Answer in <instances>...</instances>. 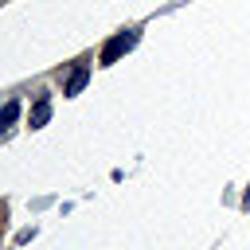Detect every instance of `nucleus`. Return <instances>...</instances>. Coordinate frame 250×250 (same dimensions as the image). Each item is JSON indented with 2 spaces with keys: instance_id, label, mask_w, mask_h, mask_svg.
<instances>
[{
  "instance_id": "f257e3e1",
  "label": "nucleus",
  "mask_w": 250,
  "mask_h": 250,
  "mask_svg": "<svg viewBox=\"0 0 250 250\" xmlns=\"http://www.w3.org/2000/svg\"><path fill=\"white\" fill-rule=\"evenodd\" d=\"M133 47H137V27H129V31H117V35H113V39L102 47V62L109 66V62H117V59H121L125 51H133Z\"/></svg>"
},
{
  "instance_id": "f03ea898",
  "label": "nucleus",
  "mask_w": 250,
  "mask_h": 250,
  "mask_svg": "<svg viewBox=\"0 0 250 250\" xmlns=\"http://www.w3.org/2000/svg\"><path fill=\"white\" fill-rule=\"evenodd\" d=\"M90 82V62H78L74 70H70V78H66V86H62V94L66 98H74V94H82V86Z\"/></svg>"
},
{
  "instance_id": "7ed1b4c3",
  "label": "nucleus",
  "mask_w": 250,
  "mask_h": 250,
  "mask_svg": "<svg viewBox=\"0 0 250 250\" xmlns=\"http://www.w3.org/2000/svg\"><path fill=\"white\" fill-rule=\"evenodd\" d=\"M47 117H51V102H47V98H39V102H35V109H31V129L47 125Z\"/></svg>"
},
{
  "instance_id": "20e7f679",
  "label": "nucleus",
  "mask_w": 250,
  "mask_h": 250,
  "mask_svg": "<svg viewBox=\"0 0 250 250\" xmlns=\"http://www.w3.org/2000/svg\"><path fill=\"white\" fill-rule=\"evenodd\" d=\"M16 113H20V102H8V105L0 109V129H8V125L16 121Z\"/></svg>"
}]
</instances>
